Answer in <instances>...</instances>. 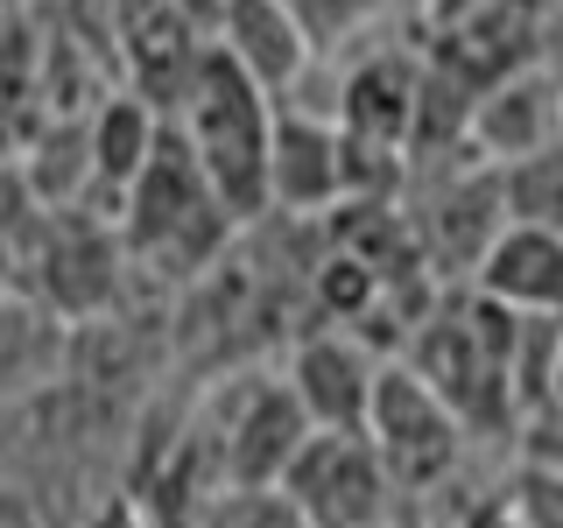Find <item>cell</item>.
Here are the masks:
<instances>
[{"instance_id": "7a4b0ae2", "label": "cell", "mask_w": 563, "mask_h": 528, "mask_svg": "<svg viewBox=\"0 0 563 528\" xmlns=\"http://www.w3.org/2000/svg\"><path fill=\"white\" fill-rule=\"evenodd\" d=\"M233 211L219 205V190L205 184L198 155L184 148V134H163L148 176L134 184V198L120 205V246H128V268L148 289H184L205 282L233 246Z\"/></svg>"}, {"instance_id": "e0dca14e", "label": "cell", "mask_w": 563, "mask_h": 528, "mask_svg": "<svg viewBox=\"0 0 563 528\" xmlns=\"http://www.w3.org/2000/svg\"><path fill=\"white\" fill-rule=\"evenodd\" d=\"M64 528H163V521H155L134 493H113V501H99L92 515H78V521H64Z\"/></svg>"}, {"instance_id": "ffe728a7", "label": "cell", "mask_w": 563, "mask_h": 528, "mask_svg": "<svg viewBox=\"0 0 563 528\" xmlns=\"http://www.w3.org/2000/svg\"><path fill=\"white\" fill-rule=\"evenodd\" d=\"M409 8H416V29H437V22H451V14L479 8V0H409Z\"/></svg>"}, {"instance_id": "9c48e42d", "label": "cell", "mask_w": 563, "mask_h": 528, "mask_svg": "<svg viewBox=\"0 0 563 528\" xmlns=\"http://www.w3.org/2000/svg\"><path fill=\"white\" fill-rule=\"evenodd\" d=\"M70 366H78V324L29 289L0 296V416L57 395L70 381Z\"/></svg>"}, {"instance_id": "5bb4252c", "label": "cell", "mask_w": 563, "mask_h": 528, "mask_svg": "<svg viewBox=\"0 0 563 528\" xmlns=\"http://www.w3.org/2000/svg\"><path fill=\"white\" fill-rule=\"evenodd\" d=\"M500 198H507V226H542V233H563V141L542 155H521V163L500 169Z\"/></svg>"}, {"instance_id": "44dd1931", "label": "cell", "mask_w": 563, "mask_h": 528, "mask_svg": "<svg viewBox=\"0 0 563 528\" xmlns=\"http://www.w3.org/2000/svg\"><path fill=\"white\" fill-rule=\"evenodd\" d=\"M542 50H550V64L563 70V0H542Z\"/></svg>"}, {"instance_id": "d6986e66", "label": "cell", "mask_w": 563, "mask_h": 528, "mask_svg": "<svg viewBox=\"0 0 563 528\" xmlns=\"http://www.w3.org/2000/svg\"><path fill=\"white\" fill-rule=\"evenodd\" d=\"M0 528H43V515H35L14 486H0Z\"/></svg>"}, {"instance_id": "3957f363", "label": "cell", "mask_w": 563, "mask_h": 528, "mask_svg": "<svg viewBox=\"0 0 563 528\" xmlns=\"http://www.w3.org/2000/svg\"><path fill=\"white\" fill-rule=\"evenodd\" d=\"M515 331H521V317H507V310H493L486 296L457 289V296H437V304L416 317L409 352H401V360H409L416 374L430 381L457 416H465L472 437H486V430L521 437V409H515Z\"/></svg>"}, {"instance_id": "7c38bea8", "label": "cell", "mask_w": 563, "mask_h": 528, "mask_svg": "<svg viewBox=\"0 0 563 528\" xmlns=\"http://www.w3.org/2000/svg\"><path fill=\"white\" fill-rule=\"evenodd\" d=\"M472 296H486L493 310L521 317H563V233H542V226H500V240L479 254V268L465 282Z\"/></svg>"}, {"instance_id": "8992f818", "label": "cell", "mask_w": 563, "mask_h": 528, "mask_svg": "<svg viewBox=\"0 0 563 528\" xmlns=\"http://www.w3.org/2000/svg\"><path fill=\"white\" fill-rule=\"evenodd\" d=\"M352 198L366 190L339 113L317 99H275V219H331Z\"/></svg>"}, {"instance_id": "6da1fadb", "label": "cell", "mask_w": 563, "mask_h": 528, "mask_svg": "<svg viewBox=\"0 0 563 528\" xmlns=\"http://www.w3.org/2000/svg\"><path fill=\"white\" fill-rule=\"evenodd\" d=\"M169 128L198 155L205 184L219 190V205L233 211L240 233L275 219V92H261L219 43L205 50L198 78L184 85Z\"/></svg>"}, {"instance_id": "5b68a950", "label": "cell", "mask_w": 563, "mask_h": 528, "mask_svg": "<svg viewBox=\"0 0 563 528\" xmlns=\"http://www.w3.org/2000/svg\"><path fill=\"white\" fill-rule=\"evenodd\" d=\"M366 437H374V451L387 458V472H395L401 493H437L465 465V444H472L465 416H457L409 360H387Z\"/></svg>"}, {"instance_id": "4fadbf2b", "label": "cell", "mask_w": 563, "mask_h": 528, "mask_svg": "<svg viewBox=\"0 0 563 528\" xmlns=\"http://www.w3.org/2000/svg\"><path fill=\"white\" fill-rule=\"evenodd\" d=\"M282 8H289V22L317 50V64H345L366 43H380V35L416 29L409 0H282Z\"/></svg>"}, {"instance_id": "277c9868", "label": "cell", "mask_w": 563, "mask_h": 528, "mask_svg": "<svg viewBox=\"0 0 563 528\" xmlns=\"http://www.w3.org/2000/svg\"><path fill=\"white\" fill-rule=\"evenodd\" d=\"M282 493L303 515V528H401L395 472L374 451V437H352V430H310Z\"/></svg>"}, {"instance_id": "2e32d148", "label": "cell", "mask_w": 563, "mask_h": 528, "mask_svg": "<svg viewBox=\"0 0 563 528\" xmlns=\"http://www.w3.org/2000/svg\"><path fill=\"white\" fill-rule=\"evenodd\" d=\"M515 507H521V528H563V472L521 465L515 472Z\"/></svg>"}, {"instance_id": "52a82bcc", "label": "cell", "mask_w": 563, "mask_h": 528, "mask_svg": "<svg viewBox=\"0 0 563 528\" xmlns=\"http://www.w3.org/2000/svg\"><path fill=\"white\" fill-rule=\"evenodd\" d=\"M219 430H211V451L225 465V486L233 493H268L289 480L296 451L310 444V416L303 402L289 395V381H268V374H240L233 387L219 395Z\"/></svg>"}, {"instance_id": "ba28073f", "label": "cell", "mask_w": 563, "mask_h": 528, "mask_svg": "<svg viewBox=\"0 0 563 528\" xmlns=\"http://www.w3.org/2000/svg\"><path fill=\"white\" fill-rule=\"evenodd\" d=\"M387 360H395V352H380L366 331H352V324H310L303 339L289 345L282 381H289V395L303 402L310 430H352V437H366Z\"/></svg>"}, {"instance_id": "8fae6325", "label": "cell", "mask_w": 563, "mask_h": 528, "mask_svg": "<svg viewBox=\"0 0 563 528\" xmlns=\"http://www.w3.org/2000/svg\"><path fill=\"white\" fill-rule=\"evenodd\" d=\"M211 43L275 99H296L317 78V50L303 43L282 0H211Z\"/></svg>"}, {"instance_id": "ac0fdd59", "label": "cell", "mask_w": 563, "mask_h": 528, "mask_svg": "<svg viewBox=\"0 0 563 528\" xmlns=\"http://www.w3.org/2000/svg\"><path fill=\"white\" fill-rule=\"evenodd\" d=\"M451 528H521L515 486H507V493H486V501H472V507H465V515H457Z\"/></svg>"}, {"instance_id": "30bf717a", "label": "cell", "mask_w": 563, "mask_h": 528, "mask_svg": "<svg viewBox=\"0 0 563 528\" xmlns=\"http://www.w3.org/2000/svg\"><path fill=\"white\" fill-rule=\"evenodd\" d=\"M556 141H563V70L556 64H528L515 78L486 85L479 106H472V155L493 169L542 155Z\"/></svg>"}, {"instance_id": "9a60e30c", "label": "cell", "mask_w": 563, "mask_h": 528, "mask_svg": "<svg viewBox=\"0 0 563 528\" xmlns=\"http://www.w3.org/2000/svg\"><path fill=\"white\" fill-rule=\"evenodd\" d=\"M205 528H303V515L289 507L282 486H268V493H225L205 515Z\"/></svg>"}]
</instances>
